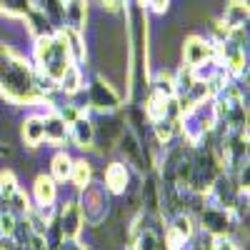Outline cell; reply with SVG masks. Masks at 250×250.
Returning a JSON list of instances; mask_svg holds the SVG:
<instances>
[{"label":"cell","instance_id":"15","mask_svg":"<svg viewBox=\"0 0 250 250\" xmlns=\"http://www.w3.org/2000/svg\"><path fill=\"white\" fill-rule=\"evenodd\" d=\"M70 168H73V163H70V158H68L65 153L55 155V160H53V175H55L58 180L70 178Z\"/></svg>","mask_w":250,"mask_h":250},{"label":"cell","instance_id":"9","mask_svg":"<svg viewBox=\"0 0 250 250\" xmlns=\"http://www.w3.org/2000/svg\"><path fill=\"white\" fill-rule=\"evenodd\" d=\"M35 200H38V205H43V208L53 205V200H55V183L50 178L40 175L35 180Z\"/></svg>","mask_w":250,"mask_h":250},{"label":"cell","instance_id":"6","mask_svg":"<svg viewBox=\"0 0 250 250\" xmlns=\"http://www.w3.org/2000/svg\"><path fill=\"white\" fill-rule=\"evenodd\" d=\"M90 103L95 108H113L118 103V95L113 93V88L108 85V83L103 80H95L93 88H90Z\"/></svg>","mask_w":250,"mask_h":250},{"label":"cell","instance_id":"13","mask_svg":"<svg viewBox=\"0 0 250 250\" xmlns=\"http://www.w3.org/2000/svg\"><path fill=\"white\" fill-rule=\"evenodd\" d=\"M70 178H73V183L78 188H85L90 183V165L85 160H78L73 168H70Z\"/></svg>","mask_w":250,"mask_h":250},{"label":"cell","instance_id":"5","mask_svg":"<svg viewBox=\"0 0 250 250\" xmlns=\"http://www.w3.org/2000/svg\"><path fill=\"white\" fill-rule=\"evenodd\" d=\"M228 225H230V220H228L223 208H208V210H203V228L205 230L220 235V233L228 230Z\"/></svg>","mask_w":250,"mask_h":250},{"label":"cell","instance_id":"14","mask_svg":"<svg viewBox=\"0 0 250 250\" xmlns=\"http://www.w3.org/2000/svg\"><path fill=\"white\" fill-rule=\"evenodd\" d=\"M58 83H60V88H62V90H68V93H75V90L80 88V70L70 65V68H68L65 73L60 75V80H58Z\"/></svg>","mask_w":250,"mask_h":250},{"label":"cell","instance_id":"19","mask_svg":"<svg viewBox=\"0 0 250 250\" xmlns=\"http://www.w3.org/2000/svg\"><path fill=\"white\" fill-rule=\"evenodd\" d=\"M213 250H235V245L228 243V240H218V243L213 245Z\"/></svg>","mask_w":250,"mask_h":250},{"label":"cell","instance_id":"11","mask_svg":"<svg viewBox=\"0 0 250 250\" xmlns=\"http://www.w3.org/2000/svg\"><path fill=\"white\" fill-rule=\"evenodd\" d=\"M43 130H45V138L53 140V143H60L62 138H65V120L62 118H45L43 120Z\"/></svg>","mask_w":250,"mask_h":250},{"label":"cell","instance_id":"20","mask_svg":"<svg viewBox=\"0 0 250 250\" xmlns=\"http://www.w3.org/2000/svg\"><path fill=\"white\" fill-rule=\"evenodd\" d=\"M65 250H85V248H80L78 243H65Z\"/></svg>","mask_w":250,"mask_h":250},{"label":"cell","instance_id":"12","mask_svg":"<svg viewBox=\"0 0 250 250\" xmlns=\"http://www.w3.org/2000/svg\"><path fill=\"white\" fill-rule=\"evenodd\" d=\"M73 140L80 145V148L90 145V140H93V125H90L88 120L78 118V120L73 123Z\"/></svg>","mask_w":250,"mask_h":250},{"label":"cell","instance_id":"4","mask_svg":"<svg viewBox=\"0 0 250 250\" xmlns=\"http://www.w3.org/2000/svg\"><path fill=\"white\" fill-rule=\"evenodd\" d=\"M248 23V3L245 0H233V3H228L225 10H223V25L228 28H245Z\"/></svg>","mask_w":250,"mask_h":250},{"label":"cell","instance_id":"17","mask_svg":"<svg viewBox=\"0 0 250 250\" xmlns=\"http://www.w3.org/2000/svg\"><path fill=\"white\" fill-rule=\"evenodd\" d=\"M18 190V185H15V178L10 175V173H5V175H0V198H10L13 193Z\"/></svg>","mask_w":250,"mask_h":250},{"label":"cell","instance_id":"7","mask_svg":"<svg viewBox=\"0 0 250 250\" xmlns=\"http://www.w3.org/2000/svg\"><path fill=\"white\" fill-rule=\"evenodd\" d=\"M105 185L110 193H125V188H128V170H125V165L120 163H113L105 168Z\"/></svg>","mask_w":250,"mask_h":250},{"label":"cell","instance_id":"2","mask_svg":"<svg viewBox=\"0 0 250 250\" xmlns=\"http://www.w3.org/2000/svg\"><path fill=\"white\" fill-rule=\"evenodd\" d=\"M62 20L68 23L70 30H83L88 20V0H65V13H62Z\"/></svg>","mask_w":250,"mask_h":250},{"label":"cell","instance_id":"16","mask_svg":"<svg viewBox=\"0 0 250 250\" xmlns=\"http://www.w3.org/2000/svg\"><path fill=\"white\" fill-rule=\"evenodd\" d=\"M135 250H163V245H160V240L155 238L153 230H143V233H138Z\"/></svg>","mask_w":250,"mask_h":250},{"label":"cell","instance_id":"3","mask_svg":"<svg viewBox=\"0 0 250 250\" xmlns=\"http://www.w3.org/2000/svg\"><path fill=\"white\" fill-rule=\"evenodd\" d=\"M80 228H83V210L75 203L65 205V210H62V215H60V230H62V235H65V238H78Z\"/></svg>","mask_w":250,"mask_h":250},{"label":"cell","instance_id":"10","mask_svg":"<svg viewBox=\"0 0 250 250\" xmlns=\"http://www.w3.org/2000/svg\"><path fill=\"white\" fill-rule=\"evenodd\" d=\"M23 138L28 145H38L40 140L45 138V130H43V120L40 118H30L23 123Z\"/></svg>","mask_w":250,"mask_h":250},{"label":"cell","instance_id":"8","mask_svg":"<svg viewBox=\"0 0 250 250\" xmlns=\"http://www.w3.org/2000/svg\"><path fill=\"white\" fill-rule=\"evenodd\" d=\"M60 33H62V38H65V48H68L70 60H75V62L85 60V45H83V35H80L78 30H70V28L60 30Z\"/></svg>","mask_w":250,"mask_h":250},{"label":"cell","instance_id":"18","mask_svg":"<svg viewBox=\"0 0 250 250\" xmlns=\"http://www.w3.org/2000/svg\"><path fill=\"white\" fill-rule=\"evenodd\" d=\"M145 3H148L150 10H155V13H165V10H168L170 0H145Z\"/></svg>","mask_w":250,"mask_h":250},{"label":"cell","instance_id":"1","mask_svg":"<svg viewBox=\"0 0 250 250\" xmlns=\"http://www.w3.org/2000/svg\"><path fill=\"white\" fill-rule=\"evenodd\" d=\"M213 58V43L205 40L200 35H193L183 43V60H185V68H198L203 65L205 60Z\"/></svg>","mask_w":250,"mask_h":250}]
</instances>
